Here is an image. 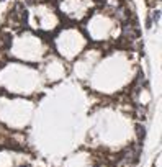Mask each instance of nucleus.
<instances>
[{"label":"nucleus","instance_id":"f257e3e1","mask_svg":"<svg viewBox=\"0 0 162 167\" xmlns=\"http://www.w3.org/2000/svg\"><path fill=\"white\" fill-rule=\"evenodd\" d=\"M136 133H137V138L139 139H144V136H146V130L141 125H136Z\"/></svg>","mask_w":162,"mask_h":167},{"label":"nucleus","instance_id":"f03ea898","mask_svg":"<svg viewBox=\"0 0 162 167\" xmlns=\"http://www.w3.org/2000/svg\"><path fill=\"white\" fill-rule=\"evenodd\" d=\"M118 18L121 20V22H126V20H128V16H126V12H125V8H118Z\"/></svg>","mask_w":162,"mask_h":167},{"label":"nucleus","instance_id":"7ed1b4c3","mask_svg":"<svg viewBox=\"0 0 162 167\" xmlns=\"http://www.w3.org/2000/svg\"><path fill=\"white\" fill-rule=\"evenodd\" d=\"M159 15H161V12H159V10L152 13V20H154V22H159Z\"/></svg>","mask_w":162,"mask_h":167},{"label":"nucleus","instance_id":"20e7f679","mask_svg":"<svg viewBox=\"0 0 162 167\" xmlns=\"http://www.w3.org/2000/svg\"><path fill=\"white\" fill-rule=\"evenodd\" d=\"M0 2H3V0H0Z\"/></svg>","mask_w":162,"mask_h":167}]
</instances>
